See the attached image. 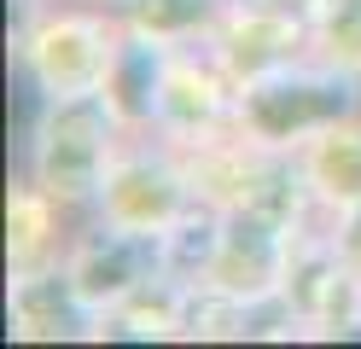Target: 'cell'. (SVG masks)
<instances>
[{"label":"cell","instance_id":"8","mask_svg":"<svg viewBox=\"0 0 361 349\" xmlns=\"http://www.w3.org/2000/svg\"><path fill=\"white\" fill-rule=\"evenodd\" d=\"M12 309H18V326H24V332H41V338L71 332V320H76L71 286H64V279H18Z\"/></svg>","mask_w":361,"mask_h":349},{"label":"cell","instance_id":"4","mask_svg":"<svg viewBox=\"0 0 361 349\" xmlns=\"http://www.w3.org/2000/svg\"><path fill=\"white\" fill-rule=\"evenodd\" d=\"M274 274H280V221L245 209V216L221 233L210 279H216V291H233V297L251 302V297H262L268 286H274Z\"/></svg>","mask_w":361,"mask_h":349},{"label":"cell","instance_id":"11","mask_svg":"<svg viewBox=\"0 0 361 349\" xmlns=\"http://www.w3.org/2000/svg\"><path fill=\"white\" fill-rule=\"evenodd\" d=\"M216 82L210 76H198V70H175V76H164V116H175L180 128H192V123H210L216 116Z\"/></svg>","mask_w":361,"mask_h":349},{"label":"cell","instance_id":"6","mask_svg":"<svg viewBox=\"0 0 361 349\" xmlns=\"http://www.w3.org/2000/svg\"><path fill=\"white\" fill-rule=\"evenodd\" d=\"M157 262V245H152V233H117V239H105L87 250V262L76 268V297L87 302H99V297H128L134 286L146 279V268Z\"/></svg>","mask_w":361,"mask_h":349},{"label":"cell","instance_id":"9","mask_svg":"<svg viewBox=\"0 0 361 349\" xmlns=\"http://www.w3.org/2000/svg\"><path fill=\"white\" fill-rule=\"evenodd\" d=\"M111 93H117V105L128 116H152L164 105V76H157V53L152 47H128L111 70Z\"/></svg>","mask_w":361,"mask_h":349},{"label":"cell","instance_id":"7","mask_svg":"<svg viewBox=\"0 0 361 349\" xmlns=\"http://www.w3.org/2000/svg\"><path fill=\"white\" fill-rule=\"evenodd\" d=\"M291 41H298V30H291L286 18H274V12H251L233 30V64L239 70H251V76H268V70H280L286 64V53H291Z\"/></svg>","mask_w":361,"mask_h":349},{"label":"cell","instance_id":"1","mask_svg":"<svg viewBox=\"0 0 361 349\" xmlns=\"http://www.w3.org/2000/svg\"><path fill=\"white\" fill-rule=\"evenodd\" d=\"M105 128L111 116L94 93H71L53 116H47V140H41V186L53 198H82L99 186V163H105Z\"/></svg>","mask_w":361,"mask_h":349},{"label":"cell","instance_id":"16","mask_svg":"<svg viewBox=\"0 0 361 349\" xmlns=\"http://www.w3.org/2000/svg\"><path fill=\"white\" fill-rule=\"evenodd\" d=\"M210 12V0H140V18L152 30H187Z\"/></svg>","mask_w":361,"mask_h":349},{"label":"cell","instance_id":"5","mask_svg":"<svg viewBox=\"0 0 361 349\" xmlns=\"http://www.w3.org/2000/svg\"><path fill=\"white\" fill-rule=\"evenodd\" d=\"M105 209L111 221L128 227V233H152L164 227L175 209H180V186L169 169H152V163H128L105 180Z\"/></svg>","mask_w":361,"mask_h":349},{"label":"cell","instance_id":"15","mask_svg":"<svg viewBox=\"0 0 361 349\" xmlns=\"http://www.w3.org/2000/svg\"><path fill=\"white\" fill-rule=\"evenodd\" d=\"M221 250L216 221H180V233H169V262L175 268H210Z\"/></svg>","mask_w":361,"mask_h":349},{"label":"cell","instance_id":"2","mask_svg":"<svg viewBox=\"0 0 361 349\" xmlns=\"http://www.w3.org/2000/svg\"><path fill=\"white\" fill-rule=\"evenodd\" d=\"M350 111V87L344 82H303V76H262L245 93V116L251 128L268 140H286L291 128H314Z\"/></svg>","mask_w":361,"mask_h":349},{"label":"cell","instance_id":"17","mask_svg":"<svg viewBox=\"0 0 361 349\" xmlns=\"http://www.w3.org/2000/svg\"><path fill=\"white\" fill-rule=\"evenodd\" d=\"M344 250L361 262V209H355V221H350V233H344Z\"/></svg>","mask_w":361,"mask_h":349},{"label":"cell","instance_id":"3","mask_svg":"<svg viewBox=\"0 0 361 349\" xmlns=\"http://www.w3.org/2000/svg\"><path fill=\"white\" fill-rule=\"evenodd\" d=\"M30 59L53 93H94L105 76V30L87 18H59L35 35Z\"/></svg>","mask_w":361,"mask_h":349},{"label":"cell","instance_id":"12","mask_svg":"<svg viewBox=\"0 0 361 349\" xmlns=\"http://www.w3.org/2000/svg\"><path fill=\"white\" fill-rule=\"evenodd\" d=\"M321 41L332 59L361 70V0H321Z\"/></svg>","mask_w":361,"mask_h":349},{"label":"cell","instance_id":"14","mask_svg":"<svg viewBox=\"0 0 361 349\" xmlns=\"http://www.w3.org/2000/svg\"><path fill=\"white\" fill-rule=\"evenodd\" d=\"M344 291H350L344 274L326 268V262H309V268H298V279H291V297H298L303 314H338Z\"/></svg>","mask_w":361,"mask_h":349},{"label":"cell","instance_id":"10","mask_svg":"<svg viewBox=\"0 0 361 349\" xmlns=\"http://www.w3.org/2000/svg\"><path fill=\"white\" fill-rule=\"evenodd\" d=\"M309 169H314V180H321L332 198L361 204V134H326L321 146H314Z\"/></svg>","mask_w":361,"mask_h":349},{"label":"cell","instance_id":"13","mask_svg":"<svg viewBox=\"0 0 361 349\" xmlns=\"http://www.w3.org/2000/svg\"><path fill=\"white\" fill-rule=\"evenodd\" d=\"M47 233H53L47 198L18 192V198H12V256H18V262H35V256H41V245H47Z\"/></svg>","mask_w":361,"mask_h":349}]
</instances>
